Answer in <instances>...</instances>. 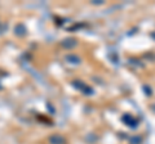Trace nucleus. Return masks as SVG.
<instances>
[{
    "label": "nucleus",
    "instance_id": "1",
    "mask_svg": "<svg viewBox=\"0 0 155 144\" xmlns=\"http://www.w3.org/2000/svg\"><path fill=\"white\" fill-rule=\"evenodd\" d=\"M72 86H74L75 89L80 90V92H83L85 95H93L94 94V90L92 89L91 86H88V84H85V83H83V81H80V80L72 81Z\"/></svg>",
    "mask_w": 155,
    "mask_h": 144
},
{
    "label": "nucleus",
    "instance_id": "2",
    "mask_svg": "<svg viewBox=\"0 0 155 144\" xmlns=\"http://www.w3.org/2000/svg\"><path fill=\"white\" fill-rule=\"evenodd\" d=\"M122 121L130 129H136L140 125V121L136 117H133L132 114H124V116L122 117Z\"/></svg>",
    "mask_w": 155,
    "mask_h": 144
},
{
    "label": "nucleus",
    "instance_id": "3",
    "mask_svg": "<svg viewBox=\"0 0 155 144\" xmlns=\"http://www.w3.org/2000/svg\"><path fill=\"white\" fill-rule=\"evenodd\" d=\"M48 140H49V144H66V139L60 134H53L48 138Z\"/></svg>",
    "mask_w": 155,
    "mask_h": 144
},
{
    "label": "nucleus",
    "instance_id": "4",
    "mask_svg": "<svg viewBox=\"0 0 155 144\" xmlns=\"http://www.w3.org/2000/svg\"><path fill=\"white\" fill-rule=\"evenodd\" d=\"M61 45L65 48V49H74V48L78 45V40L74 39V37H69V39L62 40Z\"/></svg>",
    "mask_w": 155,
    "mask_h": 144
},
{
    "label": "nucleus",
    "instance_id": "5",
    "mask_svg": "<svg viewBox=\"0 0 155 144\" xmlns=\"http://www.w3.org/2000/svg\"><path fill=\"white\" fill-rule=\"evenodd\" d=\"M66 61L71 64H79L80 63V58L75 54H67L66 55Z\"/></svg>",
    "mask_w": 155,
    "mask_h": 144
},
{
    "label": "nucleus",
    "instance_id": "6",
    "mask_svg": "<svg viewBox=\"0 0 155 144\" xmlns=\"http://www.w3.org/2000/svg\"><path fill=\"white\" fill-rule=\"evenodd\" d=\"M129 143L130 144H141L142 143V138L140 135H133L129 138Z\"/></svg>",
    "mask_w": 155,
    "mask_h": 144
},
{
    "label": "nucleus",
    "instance_id": "7",
    "mask_svg": "<svg viewBox=\"0 0 155 144\" xmlns=\"http://www.w3.org/2000/svg\"><path fill=\"white\" fill-rule=\"evenodd\" d=\"M143 90H145V93H146L147 97H150V95H153V92H151V89H150L149 86L145 85V86H143Z\"/></svg>",
    "mask_w": 155,
    "mask_h": 144
},
{
    "label": "nucleus",
    "instance_id": "8",
    "mask_svg": "<svg viewBox=\"0 0 155 144\" xmlns=\"http://www.w3.org/2000/svg\"><path fill=\"white\" fill-rule=\"evenodd\" d=\"M143 57H145V58H147V59H153V61H155V55H151V54H145Z\"/></svg>",
    "mask_w": 155,
    "mask_h": 144
},
{
    "label": "nucleus",
    "instance_id": "9",
    "mask_svg": "<svg viewBox=\"0 0 155 144\" xmlns=\"http://www.w3.org/2000/svg\"><path fill=\"white\" fill-rule=\"evenodd\" d=\"M104 2H96V0H94V2H92V4H102Z\"/></svg>",
    "mask_w": 155,
    "mask_h": 144
},
{
    "label": "nucleus",
    "instance_id": "10",
    "mask_svg": "<svg viewBox=\"0 0 155 144\" xmlns=\"http://www.w3.org/2000/svg\"><path fill=\"white\" fill-rule=\"evenodd\" d=\"M151 37H153V39H155V32H151Z\"/></svg>",
    "mask_w": 155,
    "mask_h": 144
}]
</instances>
